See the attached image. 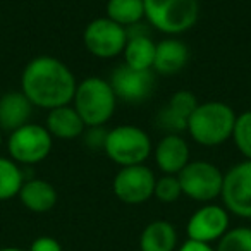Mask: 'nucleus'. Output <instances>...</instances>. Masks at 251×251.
<instances>
[{
    "mask_svg": "<svg viewBox=\"0 0 251 251\" xmlns=\"http://www.w3.org/2000/svg\"><path fill=\"white\" fill-rule=\"evenodd\" d=\"M76 77L73 71L50 55L35 57L26 64L21 76V91L33 107L53 110L69 105L76 93Z\"/></svg>",
    "mask_w": 251,
    "mask_h": 251,
    "instance_id": "obj_1",
    "label": "nucleus"
},
{
    "mask_svg": "<svg viewBox=\"0 0 251 251\" xmlns=\"http://www.w3.org/2000/svg\"><path fill=\"white\" fill-rule=\"evenodd\" d=\"M236 117L232 107L224 101L198 103L189 117L188 133L203 147H219L232 138Z\"/></svg>",
    "mask_w": 251,
    "mask_h": 251,
    "instance_id": "obj_2",
    "label": "nucleus"
},
{
    "mask_svg": "<svg viewBox=\"0 0 251 251\" xmlns=\"http://www.w3.org/2000/svg\"><path fill=\"white\" fill-rule=\"evenodd\" d=\"M73 101L86 127H101L114 115L117 97L108 81L91 76L77 84Z\"/></svg>",
    "mask_w": 251,
    "mask_h": 251,
    "instance_id": "obj_3",
    "label": "nucleus"
},
{
    "mask_svg": "<svg viewBox=\"0 0 251 251\" xmlns=\"http://www.w3.org/2000/svg\"><path fill=\"white\" fill-rule=\"evenodd\" d=\"M145 18L165 35H181L196 25L200 16L198 0H143Z\"/></svg>",
    "mask_w": 251,
    "mask_h": 251,
    "instance_id": "obj_4",
    "label": "nucleus"
},
{
    "mask_svg": "<svg viewBox=\"0 0 251 251\" xmlns=\"http://www.w3.org/2000/svg\"><path fill=\"white\" fill-rule=\"evenodd\" d=\"M103 151L121 167L140 165L150 157L151 140L138 126H117L107 133Z\"/></svg>",
    "mask_w": 251,
    "mask_h": 251,
    "instance_id": "obj_5",
    "label": "nucleus"
},
{
    "mask_svg": "<svg viewBox=\"0 0 251 251\" xmlns=\"http://www.w3.org/2000/svg\"><path fill=\"white\" fill-rule=\"evenodd\" d=\"M182 195L195 201H212L222 193L224 174L217 165L206 160L189 162L177 174Z\"/></svg>",
    "mask_w": 251,
    "mask_h": 251,
    "instance_id": "obj_6",
    "label": "nucleus"
},
{
    "mask_svg": "<svg viewBox=\"0 0 251 251\" xmlns=\"http://www.w3.org/2000/svg\"><path fill=\"white\" fill-rule=\"evenodd\" d=\"M52 140L47 127L28 122L19 129L12 131L7 147L11 158L16 164L33 165L45 160L52 151Z\"/></svg>",
    "mask_w": 251,
    "mask_h": 251,
    "instance_id": "obj_7",
    "label": "nucleus"
},
{
    "mask_svg": "<svg viewBox=\"0 0 251 251\" xmlns=\"http://www.w3.org/2000/svg\"><path fill=\"white\" fill-rule=\"evenodd\" d=\"M84 47L98 59H114L121 55L127 43V29L108 18L93 19L84 28Z\"/></svg>",
    "mask_w": 251,
    "mask_h": 251,
    "instance_id": "obj_8",
    "label": "nucleus"
},
{
    "mask_svg": "<svg viewBox=\"0 0 251 251\" xmlns=\"http://www.w3.org/2000/svg\"><path fill=\"white\" fill-rule=\"evenodd\" d=\"M155 179L151 169L147 165H129L121 167L114 177V195L126 205H141L153 196Z\"/></svg>",
    "mask_w": 251,
    "mask_h": 251,
    "instance_id": "obj_9",
    "label": "nucleus"
},
{
    "mask_svg": "<svg viewBox=\"0 0 251 251\" xmlns=\"http://www.w3.org/2000/svg\"><path fill=\"white\" fill-rule=\"evenodd\" d=\"M220 196L227 212L251 219V160L241 162L224 174Z\"/></svg>",
    "mask_w": 251,
    "mask_h": 251,
    "instance_id": "obj_10",
    "label": "nucleus"
},
{
    "mask_svg": "<svg viewBox=\"0 0 251 251\" xmlns=\"http://www.w3.org/2000/svg\"><path fill=\"white\" fill-rule=\"evenodd\" d=\"M110 86L115 97L129 103H140L150 98L155 90V76L150 71H140L133 67L117 66L110 74Z\"/></svg>",
    "mask_w": 251,
    "mask_h": 251,
    "instance_id": "obj_11",
    "label": "nucleus"
},
{
    "mask_svg": "<svg viewBox=\"0 0 251 251\" xmlns=\"http://www.w3.org/2000/svg\"><path fill=\"white\" fill-rule=\"evenodd\" d=\"M227 230H229V212L226 206L219 205L201 206L189 217L186 226L189 239L206 244L219 241Z\"/></svg>",
    "mask_w": 251,
    "mask_h": 251,
    "instance_id": "obj_12",
    "label": "nucleus"
},
{
    "mask_svg": "<svg viewBox=\"0 0 251 251\" xmlns=\"http://www.w3.org/2000/svg\"><path fill=\"white\" fill-rule=\"evenodd\" d=\"M196 107H198V101L191 91H176L171 97V100L158 112V127L167 131V134H179L182 131H188L189 117Z\"/></svg>",
    "mask_w": 251,
    "mask_h": 251,
    "instance_id": "obj_13",
    "label": "nucleus"
},
{
    "mask_svg": "<svg viewBox=\"0 0 251 251\" xmlns=\"http://www.w3.org/2000/svg\"><path fill=\"white\" fill-rule=\"evenodd\" d=\"M155 162L167 176H177L189 164V147L179 134H165L155 148Z\"/></svg>",
    "mask_w": 251,
    "mask_h": 251,
    "instance_id": "obj_14",
    "label": "nucleus"
},
{
    "mask_svg": "<svg viewBox=\"0 0 251 251\" xmlns=\"http://www.w3.org/2000/svg\"><path fill=\"white\" fill-rule=\"evenodd\" d=\"M33 114L31 101L23 91H9L0 97V129L12 131L19 129L29 122Z\"/></svg>",
    "mask_w": 251,
    "mask_h": 251,
    "instance_id": "obj_15",
    "label": "nucleus"
},
{
    "mask_svg": "<svg viewBox=\"0 0 251 251\" xmlns=\"http://www.w3.org/2000/svg\"><path fill=\"white\" fill-rule=\"evenodd\" d=\"M45 127L52 138L64 141L76 140V138L83 136L84 129H86L83 119L79 117L76 108L71 107V105H64V107L49 110Z\"/></svg>",
    "mask_w": 251,
    "mask_h": 251,
    "instance_id": "obj_16",
    "label": "nucleus"
},
{
    "mask_svg": "<svg viewBox=\"0 0 251 251\" xmlns=\"http://www.w3.org/2000/svg\"><path fill=\"white\" fill-rule=\"evenodd\" d=\"M189 60V49L184 42L176 38H167L157 43V52H155L153 69L158 74L172 76V74L181 73Z\"/></svg>",
    "mask_w": 251,
    "mask_h": 251,
    "instance_id": "obj_17",
    "label": "nucleus"
},
{
    "mask_svg": "<svg viewBox=\"0 0 251 251\" xmlns=\"http://www.w3.org/2000/svg\"><path fill=\"white\" fill-rule=\"evenodd\" d=\"M19 200L29 212L45 213L57 205L59 196H57V189L49 181L29 179L23 184L21 191H19Z\"/></svg>",
    "mask_w": 251,
    "mask_h": 251,
    "instance_id": "obj_18",
    "label": "nucleus"
},
{
    "mask_svg": "<svg viewBox=\"0 0 251 251\" xmlns=\"http://www.w3.org/2000/svg\"><path fill=\"white\" fill-rule=\"evenodd\" d=\"M176 246H177V232L176 227L167 220H153L141 232V251H174Z\"/></svg>",
    "mask_w": 251,
    "mask_h": 251,
    "instance_id": "obj_19",
    "label": "nucleus"
},
{
    "mask_svg": "<svg viewBox=\"0 0 251 251\" xmlns=\"http://www.w3.org/2000/svg\"><path fill=\"white\" fill-rule=\"evenodd\" d=\"M155 52H157V43L147 35H129L127 43L124 49V64L140 71H150L153 67Z\"/></svg>",
    "mask_w": 251,
    "mask_h": 251,
    "instance_id": "obj_20",
    "label": "nucleus"
},
{
    "mask_svg": "<svg viewBox=\"0 0 251 251\" xmlns=\"http://www.w3.org/2000/svg\"><path fill=\"white\" fill-rule=\"evenodd\" d=\"M105 12V18L127 29L145 18V4L143 0H108Z\"/></svg>",
    "mask_w": 251,
    "mask_h": 251,
    "instance_id": "obj_21",
    "label": "nucleus"
},
{
    "mask_svg": "<svg viewBox=\"0 0 251 251\" xmlns=\"http://www.w3.org/2000/svg\"><path fill=\"white\" fill-rule=\"evenodd\" d=\"M23 184L25 174L21 167L11 158L0 157V201H7L14 196H19Z\"/></svg>",
    "mask_w": 251,
    "mask_h": 251,
    "instance_id": "obj_22",
    "label": "nucleus"
},
{
    "mask_svg": "<svg viewBox=\"0 0 251 251\" xmlns=\"http://www.w3.org/2000/svg\"><path fill=\"white\" fill-rule=\"evenodd\" d=\"M232 140L241 155L246 157V160H251V110L243 112L236 117Z\"/></svg>",
    "mask_w": 251,
    "mask_h": 251,
    "instance_id": "obj_23",
    "label": "nucleus"
},
{
    "mask_svg": "<svg viewBox=\"0 0 251 251\" xmlns=\"http://www.w3.org/2000/svg\"><path fill=\"white\" fill-rule=\"evenodd\" d=\"M217 251H251V229L234 227L219 239Z\"/></svg>",
    "mask_w": 251,
    "mask_h": 251,
    "instance_id": "obj_24",
    "label": "nucleus"
},
{
    "mask_svg": "<svg viewBox=\"0 0 251 251\" xmlns=\"http://www.w3.org/2000/svg\"><path fill=\"white\" fill-rule=\"evenodd\" d=\"M155 198L162 203H174L181 198L182 189H181V182H179L177 176H167L164 174L160 179H157L155 182V191H153Z\"/></svg>",
    "mask_w": 251,
    "mask_h": 251,
    "instance_id": "obj_25",
    "label": "nucleus"
},
{
    "mask_svg": "<svg viewBox=\"0 0 251 251\" xmlns=\"http://www.w3.org/2000/svg\"><path fill=\"white\" fill-rule=\"evenodd\" d=\"M107 133L108 131L101 127H88V133L84 136V143L91 148V150H98V148L105 147V140H107Z\"/></svg>",
    "mask_w": 251,
    "mask_h": 251,
    "instance_id": "obj_26",
    "label": "nucleus"
},
{
    "mask_svg": "<svg viewBox=\"0 0 251 251\" xmlns=\"http://www.w3.org/2000/svg\"><path fill=\"white\" fill-rule=\"evenodd\" d=\"M29 251H62V246L57 239L50 236H40L29 246Z\"/></svg>",
    "mask_w": 251,
    "mask_h": 251,
    "instance_id": "obj_27",
    "label": "nucleus"
},
{
    "mask_svg": "<svg viewBox=\"0 0 251 251\" xmlns=\"http://www.w3.org/2000/svg\"><path fill=\"white\" fill-rule=\"evenodd\" d=\"M177 251H217V250H213V248L206 243H200V241L188 239Z\"/></svg>",
    "mask_w": 251,
    "mask_h": 251,
    "instance_id": "obj_28",
    "label": "nucleus"
},
{
    "mask_svg": "<svg viewBox=\"0 0 251 251\" xmlns=\"http://www.w3.org/2000/svg\"><path fill=\"white\" fill-rule=\"evenodd\" d=\"M0 251H25V250H19V248H2Z\"/></svg>",
    "mask_w": 251,
    "mask_h": 251,
    "instance_id": "obj_29",
    "label": "nucleus"
},
{
    "mask_svg": "<svg viewBox=\"0 0 251 251\" xmlns=\"http://www.w3.org/2000/svg\"><path fill=\"white\" fill-rule=\"evenodd\" d=\"M2 143H4V138H2V129H0V148H2Z\"/></svg>",
    "mask_w": 251,
    "mask_h": 251,
    "instance_id": "obj_30",
    "label": "nucleus"
}]
</instances>
